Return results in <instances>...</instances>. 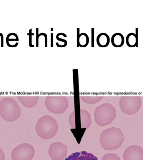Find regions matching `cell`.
I'll return each mask as SVG.
<instances>
[{
  "label": "cell",
  "mask_w": 143,
  "mask_h": 160,
  "mask_svg": "<svg viewBox=\"0 0 143 160\" xmlns=\"http://www.w3.org/2000/svg\"><path fill=\"white\" fill-rule=\"evenodd\" d=\"M22 111L18 103L12 97H7L0 101V116L8 122L18 120Z\"/></svg>",
  "instance_id": "3"
},
{
  "label": "cell",
  "mask_w": 143,
  "mask_h": 160,
  "mask_svg": "<svg viewBox=\"0 0 143 160\" xmlns=\"http://www.w3.org/2000/svg\"><path fill=\"white\" fill-rule=\"evenodd\" d=\"M116 116V110L112 104L106 103L97 107L94 112L95 122L100 126L111 123Z\"/></svg>",
  "instance_id": "4"
},
{
  "label": "cell",
  "mask_w": 143,
  "mask_h": 160,
  "mask_svg": "<svg viewBox=\"0 0 143 160\" xmlns=\"http://www.w3.org/2000/svg\"><path fill=\"white\" fill-rule=\"evenodd\" d=\"M59 130L58 124L55 118L49 115H43L37 121L36 132L38 136L44 140L54 137Z\"/></svg>",
  "instance_id": "2"
},
{
  "label": "cell",
  "mask_w": 143,
  "mask_h": 160,
  "mask_svg": "<svg viewBox=\"0 0 143 160\" xmlns=\"http://www.w3.org/2000/svg\"><path fill=\"white\" fill-rule=\"evenodd\" d=\"M119 104L123 112L127 115H133L140 110L141 100L139 97H122L120 98Z\"/></svg>",
  "instance_id": "7"
},
{
  "label": "cell",
  "mask_w": 143,
  "mask_h": 160,
  "mask_svg": "<svg viewBox=\"0 0 143 160\" xmlns=\"http://www.w3.org/2000/svg\"><path fill=\"white\" fill-rule=\"evenodd\" d=\"M81 127L82 128L88 129L92 124V119L89 112L86 109H81Z\"/></svg>",
  "instance_id": "12"
},
{
  "label": "cell",
  "mask_w": 143,
  "mask_h": 160,
  "mask_svg": "<svg viewBox=\"0 0 143 160\" xmlns=\"http://www.w3.org/2000/svg\"><path fill=\"white\" fill-rule=\"evenodd\" d=\"M56 38V39H57L58 41L62 42H63L64 44H65V46H67V40H65V39H61V38H59V34H57Z\"/></svg>",
  "instance_id": "24"
},
{
  "label": "cell",
  "mask_w": 143,
  "mask_h": 160,
  "mask_svg": "<svg viewBox=\"0 0 143 160\" xmlns=\"http://www.w3.org/2000/svg\"><path fill=\"white\" fill-rule=\"evenodd\" d=\"M81 98L82 100L86 104H94L101 101L103 98V97L101 96H94V97L82 96L81 97Z\"/></svg>",
  "instance_id": "17"
},
{
  "label": "cell",
  "mask_w": 143,
  "mask_h": 160,
  "mask_svg": "<svg viewBox=\"0 0 143 160\" xmlns=\"http://www.w3.org/2000/svg\"><path fill=\"white\" fill-rule=\"evenodd\" d=\"M35 154L34 146L27 142H23L13 149L11 156L12 160H32Z\"/></svg>",
  "instance_id": "6"
},
{
  "label": "cell",
  "mask_w": 143,
  "mask_h": 160,
  "mask_svg": "<svg viewBox=\"0 0 143 160\" xmlns=\"http://www.w3.org/2000/svg\"><path fill=\"white\" fill-rule=\"evenodd\" d=\"M32 29H31L30 30H29V34H28V35H29V46H30V47L34 48V45H32V35H34V34H32Z\"/></svg>",
  "instance_id": "22"
},
{
  "label": "cell",
  "mask_w": 143,
  "mask_h": 160,
  "mask_svg": "<svg viewBox=\"0 0 143 160\" xmlns=\"http://www.w3.org/2000/svg\"><path fill=\"white\" fill-rule=\"evenodd\" d=\"M89 42V38L86 33L80 34V29H77V47L86 48Z\"/></svg>",
  "instance_id": "14"
},
{
  "label": "cell",
  "mask_w": 143,
  "mask_h": 160,
  "mask_svg": "<svg viewBox=\"0 0 143 160\" xmlns=\"http://www.w3.org/2000/svg\"><path fill=\"white\" fill-rule=\"evenodd\" d=\"M39 29H36V47H39Z\"/></svg>",
  "instance_id": "25"
},
{
  "label": "cell",
  "mask_w": 143,
  "mask_h": 160,
  "mask_svg": "<svg viewBox=\"0 0 143 160\" xmlns=\"http://www.w3.org/2000/svg\"><path fill=\"white\" fill-rule=\"evenodd\" d=\"M94 28H92V44L91 46L92 48L94 47L95 46V30Z\"/></svg>",
  "instance_id": "20"
},
{
  "label": "cell",
  "mask_w": 143,
  "mask_h": 160,
  "mask_svg": "<svg viewBox=\"0 0 143 160\" xmlns=\"http://www.w3.org/2000/svg\"><path fill=\"white\" fill-rule=\"evenodd\" d=\"M65 160H99L93 154L86 151L73 152L66 158Z\"/></svg>",
  "instance_id": "10"
},
{
  "label": "cell",
  "mask_w": 143,
  "mask_h": 160,
  "mask_svg": "<svg viewBox=\"0 0 143 160\" xmlns=\"http://www.w3.org/2000/svg\"><path fill=\"white\" fill-rule=\"evenodd\" d=\"M67 148L60 141L53 142L49 148V154L52 160H64L67 156Z\"/></svg>",
  "instance_id": "8"
},
{
  "label": "cell",
  "mask_w": 143,
  "mask_h": 160,
  "mask_svg": "<svg viewBox=\"0 0 143 160\" xmlns=\"http://www.w3.org/2000/svg\"><path fill=\"white\" fill-rule=\"evenodd\" d=\"M110 39L109 35L106 33H102L100 34L97 38V43L100 47L104 48L107 47L109 45Z\"/></svg>",
  "instance_id": "16"
},
{
  "label": "cell",
  "mask_w": 143,
  "mask_h": 160,
  "mask_svg": "<svg viewBox=\"0 0 143 160\" xmlns=\"http://www.w3.org/2000/svg\"><path fill=\"white\" fill-rule=\"evenodd\" d=\"M136 34L129 33L127 35L126 41L127 45L129 48L138 47V29L136 28Z\"/></svg>",
  "instance_id": "13"
},
{
  "label": "cell",
  "mask_w": 143,
  "mask_h": 160,
  "mask_svg": "<svg viewBox=\"0 0 143 160\" xmlns=\"http://www.w3.org/2000/svg\"><path fill=\"white\" fill-rule=\"evenodd\" d=\"M101 160H121L120 157L115 153H107L103 155Z\"/></svg>",
  "instance_id": "18"
},
{
  "label": "cell",
  "mask_w": 143,
  "mask_h": 160,
  "mask_svg": "<svg viewBox=\"0 0 143 160\" xmlns=\"http://www.w3.org/2000/svg\"><path fill=\"white\" fill-rule=\"evenodd\" d=\"M5 160V154L4 151L0 147V160Z\"/></svg>",
  "instance_id": "21"
},
{
  "label": "cell",
  "mask_w": 143,
  "mask_h": 160,
  "mask_svg": "<svg viewBox=\"0 0 143 160\" xmlns=\"http://www.w3.org/2000/svg\"><path fill=\"white\" fill-rule=\"evenodd\" d=\"M111 43L115 48L121 47L124 44L125 39L124 35L121 33H116L113 34L111 38Z\"/></svg>",
  "instance_id": "15"
},
{
  "label": "cell",
  "mask_w": 143,
  "mask_h": 160,
  "mask_svg": "<svg viewBox=\"0 0 143 160\" xmlns=\"http://www.w3.org/2000/svg\"><path fill=\"white\" fill-rule=\"evenodd\" d=\"M18 98L22 105L27 108H33L39 101V97L36 96H19Z\"/></svg>",
  "instance_id": "11"
},
{
  "label": "cell",
  "mask_w": 143,
  "mask_h": 160,
  "mask_svg": "<svg viewBox=\"0 0 143 160\" xmlns=\"http://www.w3.org/2000/svg\"><path fill=\"white\" fill-rule=\"evenodd\" d=\"M53 34H51V47H53Z\"/></svg>",
  "instance_id": "26"
},
{
  "label": "cell",
  "mask_w": 143,
  "mask_h": 160,
  "mask_svg": "<svg viewBox=\"0 0 143 160\" xmlns=\"http://www.w3.org/2000/svg\"><path fill=\"white\" fill-rule=\"evenodd\" d=\"M44 103L47 109L55 114H63L69 107L68 101L65 97H47Z\"/></svg>",
  "instance_id": "5"
},
{
  "label": "cell",
  "mask_w": 143,
  "mask_h": 160,
  "mask_svg": "<svg viewBox=\"0 0 143 160\" xmlns=\"http://www.w3.org/2000/svg\"><path fill=\"white\" fill-rule=\"evenodd\" d=\"M69 124L72 128H76V121H75V111H73L71 113L69 118Z\"/></svg>",
  "instance_id": "19"
},
{
  "label": "cell",
  "mask_w": 143,
  "mask_h": 160,
  "mask_svg": "<svg viewBox=\"0 0 143 160\" xmlns=\"http://www.w3.org/2000/svg\"><path fill=\"white\" fill-rule=\"evenodd\" d=\"M125 139L124 133L119 128L113 127L103 130L100 136L99 142L102 148L106 151L118 149Z\"/></svg>",
  "instance_id": "1"
},
{
  "label": "cell",
  "mask_w": 143,
  "mask_h": 160,
  "mask_svg": "<svg viewBox=\"0 0 143 160\" xmlns=\"http://www.w3.org/2000/svg\"><path fill=\"white\" fill-rule=\"evenodd\" d=\"M124 160H143V149L141 146L131 145L126 149L123 154Z\"/></svg>",
  "instance_id": "9"
},
{
  "label": "cell",
  "mask_w": 143,
  "mask_h": 160,
  "mask_svg": "<svg viewBox=\"0 0 143 160\" xmlns=\"http://www.w3.org/2000/svg\"><path fill=\"white\" fill-rule=\"evenodd\" d=\"M41 36H44V38H45V47L47 48V34H46L45 33H40L39 34V37H40Z\"/></svg>",
  "instance_id": "23"
}]
</instances>
